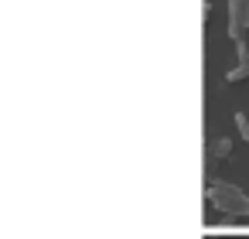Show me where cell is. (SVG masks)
Returning a JSON list of instances; mask_svg holds the SVG:
<instances>
[{"instance_id":"obj_1","label":"cell","mask_w":249,"mask_h":239,"mask_svg":"<svg viewBox=\"0 0 249 239\" xmlns=\"http://www.w3.org/2000/svg\"><path fill=\"white\" fill-rule=\"evenodd\" d=\"M205 198H208L222 215H229V219H249V195H246L242 188L229 184V181L212 178L208 188H205Z\"/></svg>"},{"instance_id":"obj_2","label":"cell","mask_w":249,"mask_h":239,"mask_svg":"<svg viewBox=\"0 0 249 239\" xmlns=\"http://www.w3.org/2000/svg\"><path fill=\"white\" fill-rule=\"evenodd\" d=\"M249 31V0H229V38L246 41Z\"/></svg>"},{"instance_id":"obj_3","label":"cell","mask_w":249,"mask_h":239,"mask_svg":"<svg viewBox=\"0 0 249 239\" xmlns=\"http://www.w3.org/2000/svg\"><path fill=\"white\" fill-rule=\"evenodd\" d=\"M229 154H232V140H229V137H218V140L212 144V157H215V161H225Z\"/></svg>"},{"instance_id":"obj_4","label":"cell","mask_w":249,"mask_h":239,"mask_svg":"<svg viewBox=\"0 0 249 239\" xmlns=\"http://www.w3.org/2000/svg\"><path fill=\"white\" fill-rule=\"evenodd\" d=\"M225 79H229V82H239V79H249V55H246V58H242V62H239V65H235V69H232V72L225 75Z\"/></svg>"},{"instance_id":"obj_5","label":"cell","mask_w":249,"mask_h":239,"mask_svg":"<svg viewBox=\"0 0 249 239\" xmlns=\"http://www.w3.org/2000/svg\"><path fill=\"white\" fill-rule=\"evenodd\" d=\"M232 120H235V130H239V137H242V140H249V116H246V113L239 110V113H235Z\"/></svg>"}]
</instances>
